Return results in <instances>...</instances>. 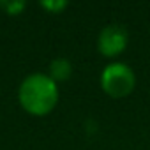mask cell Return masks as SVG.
<instances>
[{"instance_id": "cell-4", "label": "cell", "mask_w": 150, "mask_h": 150, "mask_svg": "<svg viewBox=\"0 0 150 150\" xmlns=\"http://www.w3.org/2000/svg\"><path fill=\"white\" fill-rule=\"evenodd\" d=\"M48 76L58 85V83H64L67 81L71 76H72V64L69 58L65 57H57L50 62L48 65Z\"/></svg>"}, {"instance_id": "cell-1", "label": "cell", "mask_w": 150, "mask_h": 150, "mask_svg": "<svg viewBox=\"0 0 150 150\" xmlns=\"http://www.w3.org/2000/svg\"><path fill=\"white\" fill-rule=\"evenodd\" d=\"M60 99L58 85L48 76V72H32L25 76L18 87V103L25 113L32 117L50 115Z\"/></svg>"}, {"instance_id": "cell-5", "label": "cell", "mask_w": 150, "mask_h": 150, "mask_svg": "<svg viewBox=\"0 0 150 150\" xmlns=\"http://www.w3.org/2000/svg\"><path fill=\"white\" fill-rule=\"evenodd\" d=\"M0 9L7 16H20L27 9L25 0H0Z\"/></svg>"}, {"instance_id": "cell-3", "label": "cell", "mask_w": 150, "mask_h": 150, "mask_svg": "<svg viewBox=\"0 0 150 150\" xmlns=\"http://www.w3.org/2000/svg\"><path fill=\"white\" fill-rule=\"evenodd\" d=\"M129 44L127 28L120 23H108L101 28L97 35V51L104 58H117L120 57Z\"/></svg>"}, {"instance_id": "cell-2", "label": "cell", "mask_w": 150, "mask_h": 150, "mask_svg": "<svg viewBox=\"0 0 150 150\" xmlns=\"http://www.w3.org/2000/svg\"><path fill=\"white\" fill-rule=\"evenodd\" d=\"M138 78L134 69L120 60H111L108 62L99 76V85L101 90L111 97V99H124L127 96H131L136 88Z\"/></svg>"}, {"instance_id": "cell-6", "label": "cell", "mask_w": 150, "mask_h": 150, "mask_svg": "<svg viewBox=\"0 0 150 150\" xmlns=\"http://www.w3.org/2000/svg\"><path fill=\"white\" fill-rule=\"evenodd\" d=\"M46 13H50V14H60L64 9H67V2L65 0H42V2L39 4Z\"/></svg>"}]
</instances>
